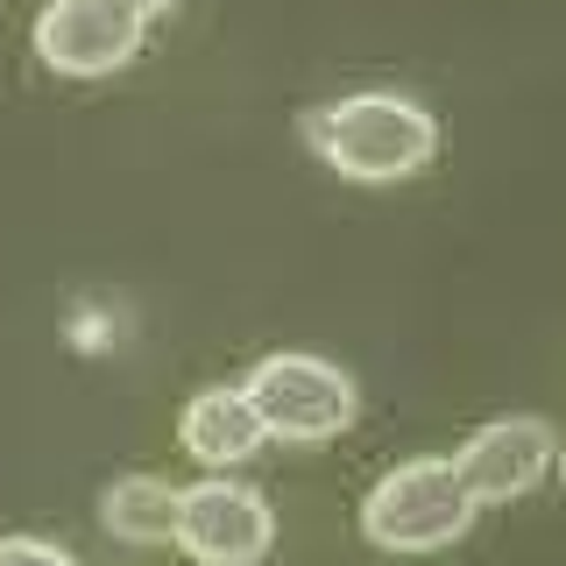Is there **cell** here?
Wrapping results in <instances>:
<instances>
[{
	"label": "cell",
	"mask_w": 566,
	"mask_h": 566,
	"mask_svg": "<svg viewBox=\"0 0 566 566\" xmlns=\"http://www.w3.org/2000/svg\"><path fill=\"white\" fill-rule=\"evenodd\" d=\"M305 142L340 177L389 185V177H411V170L432 164L439 120L424 114L418 99H403V93H354V99L312 106V114H305Z\"/></svg>",
	"instance_id": "1"
},
{
	"label": "cell",
	"mask_w": 566,
	"mask_h": 566,
	"mask_svg": "<svg viewBox=\"0 0 566 566\" xmlns=\"http://www.w3.org/2000/svg\"><path fill=\"white\" fill-rule=\"evenodd\" d=\"M474 495L453 460H403L389 468L361 503V538L376 553H439L474 524Z\"/></svg>",
	"instance_id": "2"
},
{
	"label": "cell",
	"mask_w": 566,
	"mask_h": 566,
	"mask_svg": "<svg viewBox=\"0 0 566 566\" xmlns=\"http://www.w3.org/2000/svg\"><path fill=\"white\" fill-rule=\"evenodd\" d=\"M241 389L255 403L262 432L276 439H333L354 424V403H361L347 368L318 361V354H262Z\"/></svg>",
	"instance_id": "3"
},
{
	"label": "cell",
	"mask_w": 566,
	"mask_h": 566,
	"mask_svg": "<svg viewBox=\"0 0 566 566\" xmlns=\"http://www.w3.org/2000/svg\"><path fill=\"white\" fill-rule=\"evenodd\" d=\"M177 545L199 566H255L276 545V517L248 482L206 474L199 489H177Z\"/></svg>",
	"instance_id": "4"
},
{
	"label": "cell",
	"mask_w": 566,
	"mask_h": 566,
	"mask_svg": "<svg viewBox=\"0 0 566 566\" xmlns=\"http://www.w3.org/2000/svg\"><path fill=\"white\" fill-rule=\"evenodd\" d=\"M142 14L128 0H43L35 14V57L64 78H99L120 71L142 50Z\"/></svg>",
	"instance_id": "5"
},
{
	"label": "cell",
	"mask_w": 566,
	"mask_h": 566,
	"mask_svg": "<svg viewBox=\"0 0 566 566\" xmlns=\"http://www.w3.org/2000/svg\"><path fill=\"white\" fill-rule=\"evenodd\" d=\"M559 439L545 418H489L482 432L468 439V447L453 453L460 482H468L474 503H517L545 482V468H553Z\"/></svg>",
	"instance_id": "6"
},
{
	"label": "cell",
	"mask_w": 566,
	"mask_h": 566,
	"mask_svg": "<svg viewBox=\"0 0 566 566\" xmlns=\"http://www.w3.org/2000/svg\"><path fill=\"white\" fill-rule=\"evenodd\" d=\"M177 439H185V453L199 460V468H241L270 432H262V418H255V403H248L241 382H212L185 403Z\"/></svg>",
	"instance_id": "7"
},
{
	"label": "cell",
	"mask_w": 566,
	"mask_h": 566,
	"mask_svg": "<svg viewBox=\"0 0 566 566\" xmlns=\"http://www.w3.org/2000/svg\"><path fill=\"white\" fill-rule=\"evenodd\" d=\"M99 524L120 545H170L177 538V489L164 474H120L99 495Z\"/></svg>",
	"instance_id": "8"
},
{
	"label": "cell",
	"mask_w": 566,
	"mask_h": 566,
	"mask_svg": "<svg viewBox=\"0 0 566 566\" xmlns=\"http://www.w3.org/2000/svg\"><path fill=\"white\" fill-rule=\"evenodd\" d=\"M0 566H78V559H71L64 545H50V538L14 531V538H0Z\"/></svg>",
	"instance_id": "9"
},
{
	"label": "cell",
	"mask_w": 566,
	"mask_h": 566,
	"mask_svg": "<svg viewBox=\"0 0 566 566\" xmlns=\"http://www.w3.org/2000/svg\"><path fill=\"white\" fill-rule=\"evenodd\" d=\"M128 8L142 14V22H149V14H170V8H177V0H128Z\"/></svg>",
	"instance_id": "10"
},
{
	"label": "cell",
	"mask_w": 566,
	"mask_h": 566,
	"mask_svg": "<svg viewBox=\"0 0 566 566\" xmlns=\"http://www.w3.org/2000/svg\"><path fill=\"white\" fill-rule=\"evenodd\" d=\"M553 460H559V474H566V447H559V453H553Z\"/></svg>",
	"instance_id": "11"
}]
</instances>
